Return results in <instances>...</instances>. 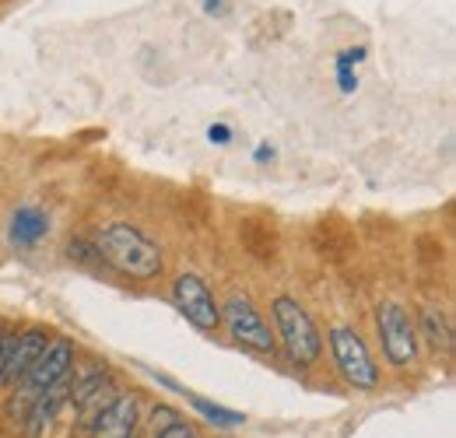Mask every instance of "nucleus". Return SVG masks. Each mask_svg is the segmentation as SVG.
<instances>
[{"label":"nucleus","mask_w":456,"mask_h":438,"mask_svg":"<svg viewBox=\"0 0 456 438\" xmlns=\"http://www.w3.org/2000/svg\"><path fill=\"white\" fill-rule=\"evenodd\" d=\"M46 231H50V221H46V215H39L36 207L14 211V218H11V242H18V246H36Z\"/></svg>","instance_id":"nucleus-11"},{"label":"nucleus","mask_w":456,"mask_h":438,"mask_svg":"<svg viewBox=\"0 0 456 438\" xmlns=\"http://www.w3.org/2000/svg\"><path fill=\"white\" fill-rule=\"evenodd\" d=\"M11 340H14V333H11V329H0V383H4V369H7V351H11Z\"/></svg>","instance_id":"nucleus-16"},{"label":"nucleus","mask_w":456,"mask_h":438,"mask_svg":"<svg viewBox=\"0 0 456 438\" xmlns=\"http://www.w3.org/2000/svg\"><path fill=\"white\" fill-rule=\"evenodd\" d=\"M46 344H50V337L43 333V329H25V333H14V340H11V351H7V369H4V379L7 383H18L32 365H36V358L46 351Z\"/></svg>","instance_id":"nucleus-9"},{"label":"nucleus","mask_w":456,"mask_h":438,"mask_svg":"<svg viewBox=\"0 0 456 438\" xmlns=\"http://www.w3.org/2000/svg\"><path fill=\"white\" fill-rule=\"evenodd\" d=\"M70 365H74V347H70V340H50L46 351L36 358V365L18 379V396H14V403L28 407L39 393H46L50 385H57L60 379H67Z\"/></svg>","instance_id":"nucleus-5"},{"label":"nucleus","mask_w":456,"mask_h":438,"mask_svg":"<svg viewBox=\"0 0 456 438\" xmlns=\"http://www.w3.org/2000/svg\"><path fill=\"white\" fill-rule=\"evenodd\" d=\"M95 249L102 256V264H110L116 274L134 277V280H151L162 274V249L159 242H151L137 224L113 221L95 235Z\"/></svg>","instance_id":"nucleus-1"},{"label":"nucleus","mask_w":456,"mask_h":438,"mask_svg":"<svg viewBox=\"0 0 456 438\" xmlns=\"http://www.w3.org/2000/svg\"><path fill=\"white\" fill-rule=\"evenodd\" d=\"M134 432H137V400L134 396H116L92 421L95 438H134Z\"/></svg>","instance_id":"nucleus-8"},{"label":"nucleus","mask_w":456,"mask_h":438,"mask_svg":"<svg viewBox=\"0 0 456 438\" xmlns=\"http://www.w3.org/2000/svg\"><path fill=\"white\" fill-rule=\"evenodd\" d=\"M172 302L183 312V320L190 327H197L200 333H215L222 323V309L211 295V288L197 274H179L172 280Z\"/></svg>","instance_id":"nucleus-6"},{"label":"nucleus","mask_w":456,"mask_h":438,"mask_svg":"<svg viewBox=\"0 0 456 438\" xmlns=\"http://www.w3.org/2000/svg\"><path fill=\"white\" fill-rule=\"evenodd\" d=\"M271 312H274V323H278V337L285 340L288 358L298 365V369H309L320 361L323 354V337L313 323V316L288 295H278L271 302Z\"/></svg>","instance_id":"nucleus-2"},{"label":"nucleus","mask_w":456,"mask_h":438,"mask_svg":"<svg viewBox=\"0 0 456 438\" xmlns=\"http://www.w3.org/2000/svg\"><path fill=\"white\" fill-rule=\"evenodd\" d=\"M330 354H334V365H338V372L344 376L347 385H354L362 393H372L379 385V369H376L365 340L351 327L330 329Z\"/></svg>","instance_id":"nucleus-3"},{"label":"nucleus","mask_w":456,"mask_h":438,"mask_svg":"<svg viewBox=\"0 0 456 438\" xmlns=\"http://www.w3.org/2000/svg\"><path fill=\"white\" fill-rule=\"evenodd\" d=\"M179 414L172 410V407H155L151 410V421H155V428H162V425H169V421H175Z\"/></svg>","instance_id":"nucleus-17"},{"label":"nucleus","mask_w":456,"mask_h":438,"mask_svg":"<svg viewBox=\"0 0 456 438\" xmlns=\"http://www.w3.org/2000/svg\"><path fill=\"white\" fill-rule=\"evenodd\" d=\"M421 333L428 337V344L436 347V351H453V329H450V323H446V316L439 312V309H421Z\"/></svg>","instance_id":"nucleus-13"},{"label":"nucleus","mask_w":456,"mask_h":438,"mask_svg":"<svg viewBox=\"0 0 456 438\" xmlns=\"http://www.w3.org/2000/svg\"><path fill=\"white\" fill-rule=\"evenodd\" d=\"M376 329H379L383 354L394 369H411L418 361V329L397 302H383L376 309Z\"/></svg>","instance_id":"nucleus-4"},{"label":"nucleus","mask_w":456,"mask_h":438,"mask_svg":"<svg viewBox=\"0 0 456 438\" xmlns=\"http://www.w3.org/2000/svg\"><path fill=\"white\" fill-rule=\"evenodd\" d=\"M70 396V385L60 379L57 385H50L46 393H39L32 403H28V425H25V435L28 438H43L50 432V425L57 421V410L67 403Z\"/></svg>","instance_id":"nucleus-10"},{"label":"nucleus","mask_w":456,"mask_h":438,"mask_svg":"<svg viewBox=\"0 0 456 438\" xmlns=\"http://www.w3.org/2000/svg\"><path fill=\"white\" fill-rule=\"evenodd\" d=\"M67 256H70V260H77V264H85V267H88V264H102L99 249H95V246H88V242H70V246H67Z\"/></svg>","instance_id":"nucleus-14"},{"label":"nucleus","mask_w":456,"mask_h":438,"mask_svg":"<svg viewBox=\"0 0 456 438\" xmlns=\"http://www.w3.org/2000/svg\"><path fill=\"white\" fill-rule=\"evenodd\" d=\"M155 438H197V435H193V428H190L183 418H175V421H169V425L155 428Z\"/></svg>","instance_id":"nucleus-15"},{"label":"nucleus","mask_w":456,"mask_h":438,"mask_svg":"<svg viewBox=\"0 0 456 438\" xmlns=\"http://www.w3.org/2000/svg\"><path fill=\"white\" fill-rule=\"evenodd\" d=\"M211 141H218V144H228V130H225V126H211Z\"/></svg>","instance_id":"nucleus-18"},{"label":"nucleus","mask_w":456,"mask_h":438,"mask_svg":"<svg viewBox=\"0 0 456 438\" xmlns=\"http://www.w3.org/2000/svg\"><path fill=\"white\" fill-rule=\"evenodd\" d=\"M190 403H193V410L208 421V425H215V428H239L246 418L239 414V410H228V407H218V403H211V400H204V396H197V393H183Z\"/></svg>","instance_id":"nucleus-12"},{"label":"nucleus","mask_w":456,"mask_h":438,"mask_svg":"<svg viewBox=\"0 0 456 438\" xmlns=\"http://www.w3.org/2000/svg\"><path fill=\"white\" fill-rule=\"evenodd\" d=\"M225 327L235 337V344H242L256 354H274V333L246 295H232L225 302Z\"/></svg>","instance_id":"nucleus-7"}]
</instances>
